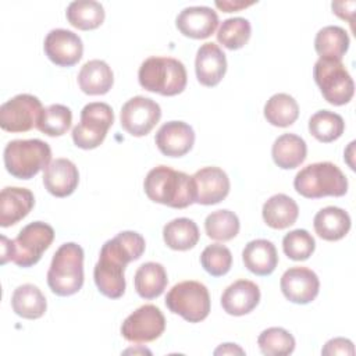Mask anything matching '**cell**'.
Instances as JSON below:
<instances>
[{"label":"cell","mask_w":356,"mask_h":356,"mask_svg":"<svg viewBox=\"0 0 356 356\" xmlns=\"http://www.w3.org/2000/svg\"><path fill=\"white\" fill-rule=\"evenodd\" d=\"M65 17L68 22L81 31H90L100 26L104 21V8L95 0L71 1L67 7Z\"/></svg>","instance_id":"d6a6232c"},{"label":"cell","mask_w":356,"mask_h":356,"mask_svg":"<svg viewBox=\"0 0 356 356\" xmlns=\"http://www.w3.org/2000/svg\"><path fill=\"white\" fill-rule=\"evenodd\" d=\"M216 4V7L217 8H220V10H222L224 13H232V11H239V10H242V8H246V7H249V6H252V4H254V1H249V3H246V1H216L214 3Z\"/></svg>","instance_id":"7bdbcfd3"},{"label":"cell","mask_w":356,"mask_h":356,"mask_svg":"<svg viewBox=\"0 0 356 356\" xmlns=\"http://www.w3.org/2000/svg\"><path fill=\"white\" fill-rule=\"evenodd\" d=\"M280 286L289 302L307 305L318 295L320 280L317 274L307 267H291L282 274Z\"/></svg>","instance_id":"9a60e30c"},{"label":"cell","mask_w":356,"mask_h":356,"mask_svg":"<svg viewBox=\"0 0 356 356\" xmlns=\"http://www.w3.org/2000/svg\"><path fill=\"white\" fill-rule=\"evenodd\" d=\"M245 267L260 277L270 275L278 264V253L274 243L268 239H253L242 250Z\"/></svg>","instance_id":"603a6c76"},{"label":"cell","mask_w":356,"mask_h":356,"mask_svg":"<svg viewBox=\"0 0 356 356\" xmlns=\"http://www.w3.org/2000/svg\"><path fill=\"white\" fill-rule=\"evenodd\" d=\"M263 220L274 229H284L295 224L299 216L298 203L285 193L273 195L263 204Z\"/></svg>","instance_id":"4316f807"},{"label":"cell","mask_w":356,"mask_h":356,"mask_svg":"<svg viewBox=\"0 0 356 356\" xmlns=\"http://www.w3.org/2000/svg\"><path fill=\"white\" fill-rule=\"evenodd\" d=\"M307 154V145L303 138L295 134L280 135L271 147L274 163L282 170H292L300 165Z\"/></svg>","instance_id":"83f0119b"},{"label":"cell","mask_w":356,"mask_h":356,"mask_svg":"<svg viewBox=\"0 0 356 356\" xmlns=\"http://www.w3.org/2000/svg\"><path fill=\"white\" fill-rule=\"evenodd\" d=\"M316 249V241L306 229H293L282 239V250L288 259L295 261L307 260Z\"/></svg>","instance_id":"ab89813d"},{"label":"cell","mask_w":356,"mask_h":356,"mask_svg":"<svg viewBox=\"0 0 356 356\" xmlns=\"http://www.w3.org/2000/svg\"><path fill=\"white\" fill-rule=\"evenodd\" d=\"M154 143L164 156L182 157L195 143V131L184 121H168L159 128Z\"/></svg>","instance_id":"2e32d148"},{"label":"cell","mask_w":356,"mask_h":356,"mask_svg":"<svg viewBox=\"0 0 356 356\" xmlns=\"http://www.w3.org/2000/svg\"><path fill=\"white\" fill-rule=\"evenodd\" d=\"M1 264H6L8 260L14 261L22 268L35 266L43 252L49 249L54 239V229L43 222L33 221L25 225L18 236L13 241L1 235Z\"/></svg>","instance_id":"7a4b0ae2"},{"label":"cell","mask_w":356,"mask_h":356,"mask_svg":"<svg viewBox=\"0 0 356 356\" xmlns=\"http://www.w3.org/2000/svg\"><path fill=\"white\" fill-rule=\"evenodd\" d=\"M33 193L26 188L6 186L0 193V225L11 227L25 218L33 209Z\"/></svg>","instance_id":"44dd1931"},{"label":"cell","mask_w":356,"mask_h":356,"mask_svg":"<svg viewBox=\"0 0 356 356\" xmlns=\"http://www.w3.org/2000/svg\"><path fill=\"white\" fill-rule=\"evenodd\" d=\"M47 285L58 296H71L83 285V249L75 242L63 243L53 254Z\"/></svg>","instance_id":"3957f363"},{"label":"cell","mask_w":356,"mask_h":356,"mask_svg":"<svg viewBox=\"0 0 356 356\" xmlns=\"http://www.w3.org/2000/svg\"><path fill=\"white\" fill-rule=\"evenodd\" d=\"M295 191L307 199L324 196H343L348 192V179L338 165L331 161H318L303 167L293 179Z\"/></svg>","instance_id":"5b68a950"},{"label":"cell","mask_w":356,"mask_h":356,"mask_svg":"<svg viewBox=\"0 0 356 356\" xmlns=\"http://www.w3.org/2000/svg\"><path fill=\"white\" fill-rule=\"evenodd\" d=\"M175 25L186 38L206 39L214 33L218 25V15L207 6H192L177 15Z\"/></svg>","instance_id":"e0dca14e"},{"label":"cell","mask_w":356,"mask_h":356,"mask_svg":"<svg viewBox=\"0 0 356 356\" xmlns=\"http://www.w3.org/2000/svg\"><path fill=\"white\" fill-rule=\"evenodd\" d=\"M167 284V271L163 264L156 261L140 264L134 277V285L138 295L147 300L159 298L164 292Z\"/></svg>","instance_id":"f1b7e54d"},{"label":"cell","mask_w":356,"mask_h":356,"mask_svg":"<svg viewBox=\"0 0 356 356\" xmlns=\"http://www.w3.org/2000/svg\"><path fill=\"white\" fill-rule=\"evenodd\" d=\"M252 26L246 18L234 17L221 22L217 31V40L229 50H238L243 47L250 39Z\"/></svg>","instance_id":"74e56055"},{"label":"cell","mask_w":356,"mask_h":356,"mask_svg":"<svg viewBox=\"0 0 356 356\" xmlns=\"http://www.w3.org/2000/svg\"><path fill=\"white\" fill-rule=\"evenodd\" d=\"M264 118L274 127L285 128L299 117V106L288 93H275L264 104Z\"/></svg>","instance_id":"836d02e7"},{"label":"cell","mask_w":356,"mask_h":356,"mask_svg":"<svg viewBox=\"0 0 356 356\" xmlns=\"http://www.w3.org/2000/svg\"><path fill=\"white\" fill-rule=\"evenodd\" d=\"M72 122V113L64 104H50L43 108L38 122V129L47 136H61L70 128Z\"/></svg>","instance_id":"f35d334b"},{"label":"cell","mask_w":356,"mask_h":356,"mask_svg":"<svg viewBox=\"0 0 356 356\" xmlns=\"http://www.w3.org/2000/svg\"><path fill=\"white\" fill-rule=\"evenodd\" d=\"M195 203L217 204L229 193V178L220 167H203L192 175Z\"/></svg>","instance_id":"5bb4252c"},{"label":"cell","mask_w":356,"mask_h":356,"mask_svg":"<svg viewBox=\"0 0 356 356\" xmlns=\"http://www.w3.org/2000/svg\"><path fill=\"white\" fill-rule=\"evenodd\" d=\"M350 3V1H349ZM349 3H345V1H334L332 4H331V7H332V13H335L338 17H341L342 19H348L349 22L352 21V18H350V15L353 14V13H348L346 11V7L349 6Z\"/></svg>","instance_id":"f6af8a7d"},{"label":"cell","mask_w":356,"mask_h":356,"mask_svg":"<svg viewBox=\"0 0 356 356\" xmlns=\"http://www.w3.org/2000/svg\"><path fill=\"white\" fill-rule=\"evenodd\" d=\"M14 313L22 318H40L47 309V302L42 291L33 284H24L14 289L11 296Z\"/></svg>","instance_id":"f546056e"},{"label":"cell","mask_w":356,"mask_h":356,"mask_svg":"<svg viewBox=\"0 0 356 356\" xmlns=\"http://www.w3.org/2000/svg\"><path fill=\"white\" fill-rule=\"evenodd\" d=\"M114 82V74L110 65L103 60H89L86 61L79 74H78V85L81 90L86 95H106Z\"/></svg>","instance_id":"d4e9b609"},{"label":"cell","mask_w":356,"mask_h":356,"mask_svg":"<svg viewBox=\"0 0 356 356\" xmlns=\"http://www.w3.org/2000/svg\"><path fill=\"white\" fill-rule=\"evenodd\" d=\"M143 189L152 202L172 209H185L195 203L192 177L168 165L152 168L143 181Z\"/></svg>","instance_id":"6da1fadb"},{"label":"cell","mask_w":356,"mask_h":356,"mask_svg":"<svg viewBox=\"0 0 356 356\" xmlns=\"http://www.w3.org/2000/svg\"><path fill=\"white\" fill-rule=\"evenodd\" d=\"M200 232L196 222L186 217L174 218L163 228V239L172 250H189L199 242Z\"/></svg>","instance_id":"4dcf8cb0"},{"label":"cell","mask_w":356,"mask_h":356,"mask_svg":"<svg viewBox=\"0 0 356 356\" xmlns=\"http://www.w3.org/2000/svg\"><path fill=\"white\" fill-rule=\"evenodd\" d=\"M257 345L260 352L267 356H286L295 350V338L289 331L281 327H270L264 330L259 338Z\"/></svg>","instance_id":"8d00e7d4"},{"label":"cell","mask_w":356,"mask_h":356,"mask_svg":"<svg viewBox=\"0 0 356 356\" xmlns=\"http://www.w3.org/2000/svg\"><path fill=\"white\" fill-rule=\"evenodd\" d=\"M200 264L210 275L222 277L232 266L231 250L220 243L209 245L200 254Z\"/></svg>","instance_id":"60d3db41"},{"label":"cell","mask_w":356,"mask_h":356,"mask_svg":"<svg viewBox=\"0 0 356 356\" xmlns=\"http://www.w3.org/2000/svg\"><path fill=\"white\" fill-rule=\"evenodd\" d=\"M165 330V318L154 305H143L131 313L121 325V335L134 343L157 339Z\"/></svg>","instance_id":"8fae6325"},{"label":"cell","mask_w":356,"mask_h":356,"mask_svg":"<svg viewBox=\"0 0 356 356\" xmlns=\"http://www.w3.org/2000/svg\"><path fill=\"white\" fill-rule=\"evenodd\" d=\"M78 182V168L68 159L53 160L43 172V185L46 191L56 197H65L74 193Z\"/></svg>","instance_id":"d6986e66"},{"label":"cell","mask_w":356,"mask_h":356,"mask_svg":"<svg viewBox=\"0 0 356 356\" xmlns=\"http://www.w3.org/2000/svg\"><path fill=\"white\" fill-rule=\"evenodd\" d=\"M210 305L206 285L192 280L175 284L165 296L168 310L189 323L203 321L210 313Z\"/></svg>","instance_id":"52a82bcc"},{"label":"cell","mask_w":356,"mask_h":356,"mask_svg":"<svg viewBox=\"0 0 356 356\" xmlns=\"http://www.w3.org/2000/svg\"><path fill=\"white\" fill-rule=\"evenodd\" d=\"M44 54L58 67L75 65L83 54V43L72 31L57 28L51 29L43 43Z\"/></svg>","instance_id":"4fadbf2b"},{"label":"cell","mask_w":356,"mask_h":356,"mask_svg":"<svg viewBox=\"0 0 356 356\" xmlns=\"http://www.w3.org/2000/svg\"><path fill=\"white\" fill-rule=\"evenodd\" d=\"M42 102L29 93H19L0 107V127L7 132H26L38 127Z\"/></svg>","instance_id":"30bf717a"},{"label":"cell","mask_w":356,"mask_h":356,"mask_svg":"<svg viewBox=\"0 0 356 356\" xmlns=\"http://www.w3.org/2000/svg\"><path fill=\"white\" fill-rule=\"evenodd\" d=\"M161 118V108L150 97L135 96L124 103L120 113L121 127L132 136L147 135Z\"/></svg>","instance_id":"7c38bea8"},{"label":"cell","mask_w":356,"mask_h":356,"mask_svg":"<svg viewBox=\"0 0 356 356\" xmlns=\"http://www.w3.org/2000/svg\"><path fill=\"white\" fill-rule=\"evenodd\" d=\"M125 266L99 254V260L93 268V280L99 292L110 299H118L125 292Z\"/></svg>","instance_id":"cb8c5ba5"},{"label":"cell","mask_w":356,"mask_h":356,"mask_svg":"<svg viewBox=\"0 0 356 356\" xmlns=\"http://www.w3.org/2000/svg\"><path fill=\"white\" fill-rule=\"evenodd\" d=\"M138 79L145 90L161 96H175L184 92L188 81L185 65L174 57H147L139 67Z\"/></svg>","instance_id":"277c9868"},{"label":"cell","mask_w":356,"mask_h":356,"mask_svg":"<svg viewBox=\"0 0 356 356\" xmlns=\"http://www.w3.org/2000/svg\"><path fill=\"white\" fill-rule=\"evenodd\" d=\"M114 122L113 108L103 102H92L81 110V121L72 128L76 147L89 150L100 146Z\"/></svg>","instance_id":"9c48e42d"},{"label":"cell","mask_w":356,"mask_h":356,"mask_svg":"<svg viewBox=\"0 0 356 356\" xmlns=\"http://www.w3.org/2000/svg\"><path fill=\"white\" fill-rule=\"evenodd\" d=\"M145 248L146 242L140 234L135 231H122L104 242L100 254L127 267L128 263L138 260L143 254Z\"/></svg>","instance_id":"7402d4cb"},{"label":"cell","mask_w":356,"mask_h":356,"mask_svg":"<svg viewBox=\"0 0 356 356\" xmlns=\"http://www.w3.org/2000/svg\"><path fill=\"white\" fill-rule=\"evenodd\" d=\"M345 131L343 118L330 110H320L309 120V132L318 142L330 143L341 138Z\"/></svg>","instance_id":"e575fe53"},{"label":"cell","mask_w":356,"mask_h":356,"mask_svg":"<svg viewBox=\"0 0 356 356\" xmlns=\"http://www.w3.org/2000/svg\"><path fill=\"white\" fill-rule=\"evenodd\" d=\"M316 234L324 241H339L350 229L349 214L337 206H327L317 211L313 220Z\"/></svg>","instance_id":"484cf974"},{"label":"cell","mask_w":356,"mask_h":356,"mask_svg":"<svg viewBox=\"0 0 356 356\" xmlns=\"http://www.w3.org/2000/svg\"><path fill=\"white\" fill-rule=\"evenodd\" d=\"M214 355H245V350L236 343H222L214 350Z\"/></svg>","instance_id":"ee69618b"},{"label":"cell","mask_w":356,"mask_h":356,"mask_svg":"<svg viewBox=\"0 0 356 356\" xmlns=\"http://www.w3.org/2000/svg\"><path fill=\"white\" fill-rule=\"evenodd\" d=\"M260 302L259 286L249 280H238L228 285L221 295V306L231 316H245Z\"/></svg>","instance_id":"ffe728a7"},{"label":"cell","mask_w":356,"mask_h":356,"mask_svg":"<svg viewBox=\"0 0 356 356\" xmlns=\"http://www.w3.org/2000/svg\"><path fill=\"white\" fill-rule=\"evenodd\" d=\"M323 355H349L353 356L355 355V348H353V342L348 338H332L330 341L325 342L323 350Z\"/></svg>","instance_id":"b9f144b4"},{"label":"cell","mask_w":356,"mask_h":356,"mask_svg":"<svg viewBox=\"0 0 356 356\" xmlns=\"http://www.w3.org/2000/svg\"><path fill=\"white\" fill-rule=\"evenodd\" d=\"M241 224L238 216L227 209L210 213L204 220V231L209 238L220 242L234 239L239 232Z\"/></svg>","instance_id":"d590c367"},{"label":"cell","mask_w":356,"mask_h":356,"mask_svg":"<svg viewBox=\"0 0 356 356\" xmlns=\"http://www.w3.org/2000/svg\"><path fill=\"white\" fill-rule=\"evenodd\" d=\"M195 72L203 86L213 88L221 82L227 72V58L218 44L207 42L197 49Z\"/></svg>","instance_id":"ac0fdd59"},{"label":"cell","mask_w":356,"mask_h":356,"mask_svg":"<svg viewBox=\"0 0 356 356\" xmlns=\"http://www.w3.org/2000/svg\"><path fill=\"white\" fill-rule=\"evenodd\" d=\"M3 159L13 177L31 179L50 164L51 149L40 139H14L6 145Z\"/></svg>","instance_id":"8992f818"},{"label":"cell","mask_w":356,"mask_h":356,"mask_svg":"<svg viewBox=\"0 0 356 356\" xmlns=\"http://www.w3.org/2000/svg\"><path fill=\"white\" fill-rule=\"evenodd\" d=\"M313 75L323 97L332 106L349 103L355 93V83L342 60L318 58Z\"/></svg>","instance_id":"ba28073f"},{"label":"cell","mask_w":356,"mask_h":356,"mask_svg":"<svg viewBox=\"0 0 356 356\" xmlns=\"http://www.w3.org/2000/svg\"><path fill=\"white\" fill-rule=\"evenodd\" d=\"M314 49L321 58L342 60L349 49L348 32L338 25L324 26L314 38Z\"/></svg>","instance_id":"1f68e13d"}]
</instances>
